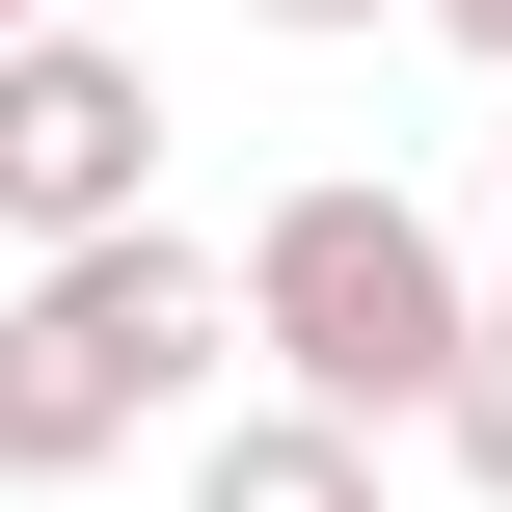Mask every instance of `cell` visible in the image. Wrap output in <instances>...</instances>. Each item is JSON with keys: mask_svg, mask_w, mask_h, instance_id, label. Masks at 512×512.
Segmentation results:
<instances>
[{"mask_svg": "<svg viewBox=\"0 0 512 512\" xmlns=\"http://www.w3.org/2000/svg\"><path fill=\"white\" fill-rule=\"evenodd\" d=\"M243 351H270V405H324V432H432V405H459V351H486V297H459L432 189L324 162V189H270V216H243Z\"/></svg>", "mask_w": 512, "mask_h": 512, "instance_id": "obj_1", "label": "cell"}, {"mask_svg": "<svg viewBox=\"0 0 512 512\" xmlns=\"http://www.w3.org/2000/svg\"><path fill=\"white\" fill-rule=\"evenodd\" d=\"M216 351H243V243H189V216L54 243V270L0 297V486H108Z\"/></svg>", "mask_w": 512, "mask_h": 512, "instance_id": "obj_2", "label": "cell"}, {"mask_svg": "<svg viewBox=\"0 0 512 512\" xmlns=\"http://www.w3.org/2000/svg\"><path fill=\"white\" fill-rule=\"evenodd\" d=\"M135 216H162V81L108 27H27L0 54V243L54 270V243H135Z\"/></svg>", "mask_w": 512, "mask_h": 512, "instance_id": "obj_3", "label": "cell"}, {"mask_svg": "<svg viewBox=\"0 0 512 512\" xmlns=\"http://www.w3.org/2000/svg\"><path fill=\"white\" fill-rule=\"evenodd\" d=\"M189 512H378V432H324V405H243V432H189Z\"/></svg>", "mask_w": 512, "mask_h": 512, "instance_id": "obj_4", "label": "cell"}, {"mask_svg": "<svg viewBox=\"0 0 512 512\" xmlns=\"http://www.w3.org/2000/svg\"><path fill=\"white\" fill-rule=\"evenodd\" d=\"M432 459H459V486L512 512V324H486V351H459V405H432Z\"/></svg>", "mask_w": 512, "mask_h": 512, "instance_id": "obj_5", "label": "cell"}, {"mask_svg": "<svg viewBox=\"0 0 512 512\" xmlns=\"http://www.w3.org/2000/svg\"><path fill=\"white\" fill-rule=\"evenodd\" d=\"M243 27H297V54H324V27H378V0H243Z\"/></svg>", "mask_w": 512, "mask_h": 512, "instance_id": "obj_6", "label": "cell"}, {"mask_svg": "<svg viewBox=\"0 0 512 512\" xmlns=\"http://www.w3.org/2000/svg\"><path fill=\"white\" fill-rule=\"evenodd\" d=\"M432 27H459V54H486V81H512V0H432Z\"/></svg>", "mask_w": 512, "mask_h": 512, "instance_id": "obj_7", "label": "cell"}, {"mask_svg": "<svg viewBox=\"0 0 512 512\" xmlns=\"http://www.w3.org/2000/svg\"><path fill=\"white\" fill-rule=\"evenodd\" d=\"M27 27H54V0H0V54H27Z\"/></svg>", "mask_w": 512, "mask_h": 512, "instance_id": "obj_8", "label": "cell"}, {"mask_svg": "<svg viewBox=\"0 0 512 512\" xmlns=\"http://www.w3.org/2000/svg\"><path fill=\"white\" fill-rule=\"evenodd\" d=\"M486 189H512V135H486Z\"/></svg>", "mask_w": 512, "mask_h": 512, "instance_id": "obj_9", "label": "cell"}]
</instances>
